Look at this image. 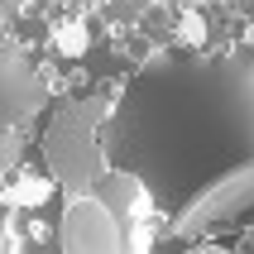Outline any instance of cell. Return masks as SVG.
<instances>
[{
  "mask_svg": "<svg viewBox=\"0 0 254 254\" xmlns=\"http://www.w3.org/2000/svg\"><path fill=\"white\" fill-rule=\"evenodd\" d=\"M96 144L168 226H197L254 187V53H154L115 91Z\"/></svg>",
  "mask_w": 254,
  "mask_h": 254,
  "instance_id": "cell-1",
  "label": "cell"
},
{
  "mask_svg": "<svg viewBox=\"0 0 254 254\" xmlns=\"http://www.w3.org/2000/svg\"><path fill=\"white\" fill-rule=\"evenodd\" d=\"M39 106H43V82H39V72L24 63L19 48L0 43V134H10L14 125H24Z\"/></svg>",
  "mask_w": 254,
  "mask_h": 254,
  "instance_id": "cell-2",
  "label": "cell"
}]
</instances>
